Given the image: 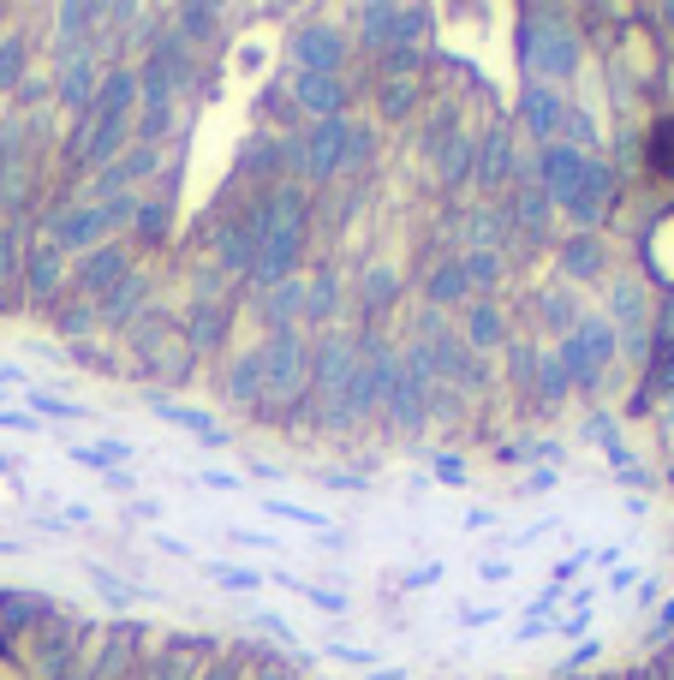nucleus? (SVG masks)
<instances>
[{"mask_svg":"<svg viewBox=\"0 0 674 680\" xmlns=\"http://www.w3.org/2000/svg\"><path fill=\"white\" fill-rule=\"evenodd\" d=\"M304 376H311V352H304V340L275 334L269 364H263V394H292Z\"/></svg>","mask_w":674,"mask_h":680,"instance_id":"1","label":"nucleus"},{"mask_svg":"<svg viewBox=\"0 0 674 680\" xmlns=\"http://www.w3.org/2000/svg\"><path fill=\"white\" fill-rule=\"evenodd\" d=\"M304 161H311V180H329V173H341V161H346V120H341V114L317 126V138H311V150H304Z\"/></svg>","mask_w":674,"mask_h":680,"instance_id":"2","label":"nucleus"},{"mask_svg":"<svg viewBox=\"0 0 674 680\" xmlns=\"http://www.w3.org/2000/svg\"><path fill=\"white\" fill-rule=\"evenodd\" d=\"M292 54H299L311 72H334V66H341V54H346V42H341V31H329V24H311V31H299Z\"/></svg>","mask_w":674,"mask_h":680,"instance_id":"3","label":"nucleus"},{"mask_svg":"<svg viewBox=\"0 0 674 680\" xmlns=\"http://www.w3.org/2000/svg\"><path fill=\"white\" fill-rule=\"evenodd\" d=\"M120 280H126V251H120V245L90 251V257H84V275H78L84 293H114Z\"/></svg>","mask_w":674,"mask_h":680,"instance_id":"4","label":"nucleus"},{"mask_svg":"<svg viewBox=\"0 0 674 680\" xmlns=\"http://www.w3.org/2000/svg\"><path fill=\"white\" fill-rule=\"evenodd\" d=\"M567 359H574V376H597L609 364V329H597V322H585V329L574 334V347H567Z\"/></svg>","mask_w":674,"mask_h":680,"instance_id":"5","label":"nucleus"},{"mask_svg":"<svg viewBox=\"0 0 674 680\" xmlns=\"http://www.w3.org/2000/svg\"><path fill=\"white\" fill-rule=\"evenodd\" d=\"M341 96H346V91L334 84V72H304V78H299V102H304L311 114H322V120H334Z\"/></svg>","mask_w":674,"mask_h":680,"instance_id":"6","label":"nucleus"},{"mask_svg":"<svg viewBox=\"0 0 674 680\" xmlns=\"http://www.w3.org/2000/svg\"><path fill=\"white\" fill-rule=\"evenodd\" d=\"M150 406H156L168 424H180V431H197L203 442H227V436H222V424H215L210 412H197V406H173V401H150Z\"/></svg>","mask_w":674,"mask_h":680,"instance_id":"7","label":"nucleus"},{"mask_svg":"<svg viewBox=\"0 0 674 680\" xmlns=\"http://www.w3.org/2000/svg\"><path fill=\"white\" fill-rule=\"evenodd\" d=\"M72 460L84 471H120V460H131L126 442H84V448H72Z\"/></svg>","mask_w":674,"mask_h":680,"instance_id":"8","label":"nucleus"},{"mask_svg":"<svg viewBox=\"0 0 674 680\" xmlns=\"http://www.w3.org/2000/svg\"><path fill=\"white\" fill-rule=\"evenodd\" d=\"M263 513H269V520H287V525H304V531H329V513H322V508H299V501H287V496H269V501H263Z\"/></svg>","mask_w":674,"mask_h":680,"instance_id":"9","label":"nucleus"},{"mask_svg":"<svg viewBox=\"0 0 674 680\" xmlns=\"http://www.w3.org/2000/svg\"><path fill=\"white\" fill-rule=\"evenodd\" d=\"M644 161H651L656 180H674V114L651 126V150H644Z\"/></svg>","mask_w":674,"mask_h":680,"instance_id":"10","label":"nucleus"},{"mask_svg":"<svg viewBox=\"0 0 674 680\" xmlns=\"http://www.w3.org/2000/svg\"><path fill=\"white\" fill-rule=\"evenodd\" d=\"M31 620H42V603L31 597V591H0V627H31Z\"/></svg>","mask_w":674,"mask_h":680,"instance_id":"11","label":"nucleus"},{"mask_svg":"<svg viewBox=\"0 0 674 680\" xmlns=\"http://www.w3.org/2000/svg\"><path fill=\"white\" fill-rule=\"evenodd\" d=\"M24 269H31V293H36V299H49V293L61 287V251H36Z\"/></svg>","mask_w":674,"mask_h":680,"instance_id":"12","label":"nucleus"},{"mask_svg":"<svg viewBox=\"0 0 674 680\" xmlns=\"http://www.w3.org/2000/svg\"><path fill=\"white\" fill-rule=\"evenodd\" d=\"M281 585H287V591H299V597H311V603H317V609H322V615H341V609H346V597H341V591H322V585H304V580H292V573H281Z\"/></svg>","mask_w":674,"mask_h":680,"instance_id":"13","label":"nucleus"},{"mask_svg":"<svg viewBox=\"0 0 674 680\" xmlns=\"http://www.w3.org/2000/svg\"><path fill=\"white\" fill-rule=\"evenodd\" d=\"M227 394L239 401V394H263V359H239L227 376Z\"/></svg>","mask_w":674,"mask_h":680,"instance_id":"14","label":"nucleus"},{"mask_svg":"<svg viewBox=\"0 0 674 680\" xmlns=\"http://www.w3.org/2000/svg\"><path fill=\"white\" fill-rule=\"evenodd\" d=\"M472 340H478V347H495V340H502V310H495V305L472 310Z\"/></svg>","mask_w":674,"mask_h":680,"instance_id":"15","label":"nucleus"},{"mask_svg":"<svg viewBox=\"0 0 674 680\" xmlns=\"http://www.w3.org/2000/svg\"><path fill=\"white\" fill-rule=\"evenodd\" d=\"M31 406L42 412V418H61V424H72V418H90V412H84V406H72V401H61V394H31Z\"/></svg>","mask_w":674,"mask_h":680,"instance_id":"16","label":"nucleus"},{"mask_svg":"<svg viewBox=\"0 0 674 680\" xmlns=\"http://www.w3.org/2000/svg\"><path fill=\"white\" fill-rule=\"evenodd\" d=\"M203 573H210L215 585H227V591H257V585H263L257 573H245V567H222V561H203Z\"/></svg>","mask_w":674,"mask_h":680,"instance_id":"17","label":"nucleus"},{"mask_svg":"<svg viewBox=\"0 0 674 680\" xmlns=\"http://www.w3.org/2000/svg\"><path fill=\"white\" fill-rule=\"evenodd\" d=\"M555 114H561V108H555V96H549V91H532V96H525V120H537L532 131H549Z\"/></svg>","mask_w":674,"mask_h":680,"instance_id":"18","label":"nucleus"},{"mask_svg":"<svg viewBox=\"0 0 674 680\" xmlns=\"http://www.w3.org/2000/svg\"><path fill=\"white\" fill-rule=\"evenodd\" d=\"M120 138H126L120 120H108V114H101V126L90 131V156H114V150H120Z\"/></svg>","mask_w":674,"mask_h":680,"instance_id":"19","label":"nucleus"},{"mask_svg":"<svg viewBox=\"0 0 674 680\" xmlns=\"http://www.w3.org/2000/svg\"><path fill=\"white\" fill-rule=\"evenodd\" d=\"M329 662H346V669H376V650H364V645H329Z\"/></svg>","mask_w":674,"mask_h":680,"instance_id":"20","label":"nucleus"},{"mask_svg":"<svg viewBox=\"0 0 674 680\" xmlns=\"http://www.w3.org/2000/svg\"><path fill=\"white\" fill-rule=\"evenodd\" d=\"M567 275H597V245L591 240H574V245H567Z\"/></svg>","mask_w":674,"mask_h":680,"instance_id":"21","label":"nucleus"},{"mask_svg":"<svg viewBox=\"0 0 674 680\" xmlns=\"http://www.w3.org/2000/svg\"><path fill=\"white\" fill-rule=\"evenodd\" d=\"M138 233H143V240H161V233H168V210H161V203H143V210H138Z\"/></svg>","mask_w":674,"mask_h":680,"instance_id":"22","label":"nucleus"},{"mask_svg":"<svg viewBox=\"0 0 674 680\" xmlns=\"http://www.w3.org/2000/svg\"><path fill=\"white\" fill-rule=\"evenodd\" d=\"M460 293H466V275H453V269H442V275H430V299H460Z\"/></svg>","mask_w":674,"mask_h":680,"instance_id":"23","label":"nucleus"},{"mask_svg":"<svg viewBox=\"0 0 674 680\" xmlns=\"http://www.w3.org/2000/svg\"><path fill=\"white\" fill-rule=\"evenodd\" d=\"M84 329H90V305H72L66 317H61V334H72V340H78Z\"/></svg>","mask_w":674,"mask_h":680,"instance_id":"24","label":"nucleus"},{"mask_svg":"<svg viewBox=\"0 0 674 680\" xmlns=\"http://www.w3.org/2000/svg\"><path fill=\"white\" fill-rule=\"evenodd\" d=\"M19 61H24L19 49H0V91H7V84H19Z\"/></svg>","mask_w":674,"mask_h":680,"instance_id":"25","label":"nucleus"},{"mask_svg":"<svg viewBox=\"0 0 674 680\" xmlns=\"http://www.w3.org/2000/svg\"><path fill=\"white\" fill-rule=\"evenodd\" d=\"M257 627H263V633H275L281 645H299V633H292L287 620H275V615H257Z\"/></svg>","mask_w":674,"mask_h":680,"instance_id":"26","label":"nucleus"},{"mask_svg":"<svg viewBox=\"0 0 674 680\" xmlns=\"http://www.w3.org/2000/svg\"><path fill=\"white\" fill-rule=\"evenodd\" d=\"M42 418H31V412H7L0 406V431H36Z\"/></svg>","mask_w":674,"mask_h":680,"instance_id":"27","label":"nucleus"},{"mask_svg":"<svg viewBox=\"0 0 674 680\" xmlns=\"http://www.w3.org/2000/svg\"><path fill=\"white\" fill-rule=\"evenodd\" d=\"M156 550H168V555H180V561H197V555H192V543L168 538V531H161V538H156Z\"/></svg>","mask_w":674,"mask_h":680,"instance_id":"28","label":"nucleus"},{"mask_svg":"<svg viewBox=\"0 0 674 680\" xmlns=\"http://www.w3.org/2000/svg\"><path fill=\"white\" fill-rule=\"evenodd\" d=\"M131 520H161V501H150V496L131 501Z\"/></svg>","mask_w":674,"mask_h":680,"instance_id":"29","label":"nucleus"},{"mask_svg":"<svg viewBox=\"0 0 674 680\" xmlns=\"http://www.w3.org/2000/svg\"><path fill=\"white\" fill-rule=\"evenodd\" d=\"M436 471H442V478H448V484H460V478H466V471H460V466H453V454H442V460H436Z\"/></svg>","mask_w":674,"mask_h":680,"instance_id":"30","label":"nucleus"},{"mask_svg":"<svg viewBox=\"0 0 674 680\" xmlns=\"http://www.w3.org/2000/svg\"><path fill=\"white\" fill-rule=\"evenodd\" d=\"M0 382H24V371H19V364H7V371H0Z\"/></svg>","mask_w":674,"mask_h":680,"instance_id":"31","label":"nucleus"},{"mask_svg":"<svg viewBox=\"0 0 674 680\" xmlns=\"http://www.w3.org/2000/svg\"><path fill=\"white\" fill-rule=\"evenodd\" d=\"M0 471H12V454H0Z\"/></svg>","mask_w":674,"mask_h":680,"instance_id":"32","label":"nucleus"},{"mask_svg":"<svg viewBox=\"0 0 674 680\" xmlns=\"http://www.w3.org/2000/svg\"><path fill=\"white\" fill-rule=\"evenodd\" d=\"M0 555H12V543H7V538H0Z\"/></svg>","mask_w":674,"mask_h":680,"instance_id":"33","label":"nucleus"}]
</instances>
